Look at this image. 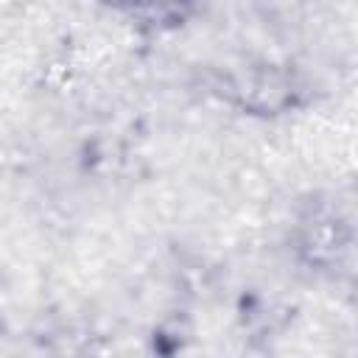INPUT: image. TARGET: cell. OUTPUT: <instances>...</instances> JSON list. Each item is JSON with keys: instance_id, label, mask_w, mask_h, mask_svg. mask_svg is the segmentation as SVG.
<instances>
[{"instance_id": "cell-1", "label": "cell", "mask_w": 358, "mask_h": 358, "mask_svg": "<svg viewBox=\"0 0 358 358\" xmlns=\"http://www.w3.org/2000/svg\"><path fill=\"white\" fill-rule=\"evenodd\" d=\"M190 6L193 0H134V8L140 11V17H145L154 25L179 22Z\"/></svg>"}]
</instances>
